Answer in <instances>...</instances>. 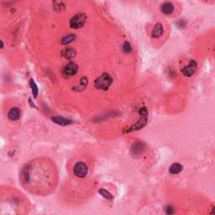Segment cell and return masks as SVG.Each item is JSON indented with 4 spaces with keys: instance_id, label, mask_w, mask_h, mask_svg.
I'll list each match as a JSON object with an SVG mask.
<instances>
[{
    "instance_id": "52a82bcc",
    "label": "cell",
    "mask_w": 215,
    "mask_h": 215,
    "mask_svg": "<svg viewBox=\"0 0 215 215\" xmlns=\"http://www.w3.org/2000/svg\"><path fill=\"white\" fill-rule=\"evenodd\" d=\"M197 67H198L197 62L194 60H192L190 61V63L182 70V73L184 75L185 77H191V76H193L195 73V72L197 70Z\"/></svg>"
},
{
    "instance_id": "ffe728a7",
    "label": "cell",
    "mask_w": 215,
    "mask_h": 215,
    "mask_svg": "<svg viewBox=\"0 0 215 215\" xmlns=\"http://www.w3.org/2000/svg\"><path fill=\"white\" fill-rule=\"evenodd\" d=\"M174 213H175V210L171 206H168V207L166 208V215H173Z\"/></svg>"
},
{
    "instance_id": "7c38bea8",
    "label": "cell",
    "mask_w": 215,
    "mask_h": 215,
    "mask_svg": "<svg viewBox=\"0 0 215 215\" xmlns=\"http://www.w3.org/2000/svg\"><path fill=\"white\" fill-rule=\"evenodd\" d=\"M183 166L179 163H174L171 165L169 168V171L171 174H178L182 171Z\"/></svg>"
},
{
    "instance_id": "9c48e42d",
    "label": "cell",
    "mask_w": 215,
    "mask_h": 215,
    "mask_svg": "<svg viewBox=\"0 0 215 215\" xmlns=\"http://www.w3.org/2000/svg\"><path fill=\"white\" fill-rule=\"evenodd\" d=\"M161 11H162L164 15H171L174 11V6L170 2H166L161 5Z\"/></svg>"
},
{
    "instance_id": "7a4b0ae2",
    "label": "cell",
    "mask_w": 215,
    "mask_h": 215,
    "mask_svg": "<svg viewBox=\"0 0 215 215\" xmlns=\"http://www.w3.org/2000/svg\"><path fill=\"white\" fill-rule=\"evenodd\" d=\"M30 210L28 200L22 196L11 195L6 199L2 198L1 200V215H27Z\"/></svg>"
},
{
    "instance_id": "6da1fadb",
    "label": "cell",
    "mask_w": 215,
    "mask_h": 215,
    "mask_svg": "<svg viewBox=\"0 0 215 215\" xmlns=\"http://www.w3.org/2000/svg\"><path fill=\"white\" fill-rule=\"evenodd\" d=\"M20 181L25 189L36 195H46L55 189L57 182L56 167L46 159H36L21 170Z\"/></svg>"
},
{
    "instance_id": "7402d4cb",
    "label": "cell",
    "mask_w": 215,
    "mask_h": 215,
    "mask_svg": "<svg viewBox=\"0 0 215 215\" xmlns=\"http://www.w3.org/2000/svg\"><path fill=\"white\" fill-rule=\"evenodd\" d=\"M0 42H1V48H3V40H1Z\"/></svg>"
},
{
    "instance_id": "5bb4252c",
    "label": "cell",
    "mask_w": 215,
    "mask_h": 215,
    "mask_svg": "<svg viewBox=\"0 0 215 215\" xmlns=\"http://www.w3.org/2000/svg\"><path fill=\"white\" fill-rule=\"evenodd\" d=\"M75 39H76V35H73V34L67 35H66L65 37L62 38V40H61V44H63V45L69 44V43L72 42Z\"/></svg>"
},
{
    "instance_id": "3957f363",
    "label": "cell",
    "mask_w": 215,
    "mask_h": 215,
    "mask_svg": "<svg viewBox=\"0 0 215 215\" xmlns=\"http://www.w3.org/2000/svg\"><path fill=\"white\" fill-rule=\"evenodd\" d=\"M112 83H113V78L108 73H104L95 80L94 86L97 89L108 90L109 88L111 86Z\"/></svg>"
},
{
    "instance_id": "ac0fdd59",
    "label": "cell",
    "mask_w": 215,
    "mask_h": 215,
    "mask_svg": "<svg viewBox=\"0 0 215 215\" xmlns=\"http://www.w3.org/2000/svg\"><path fill=\"white\" fill-rule=\"evenodd\" d=\"M87 84H88V79H87L86 77H82V78H81V80H80L79 85H78L77 87H76L75 89L77 88H79V90H81V89H84L85 88H86Z\"/></svg>"
},
{
    "instance_id": "8992f818",
    "label": "cell",
    "mask_w": 215,
    "mask_h": 215,
    "mask_svg": "<svg viewBox=\"0 0 215 215\" xmlns=\"http://www.w3.org/2000/svg\"><path fill=\"white\" fill-rule=\"evenodd\" d=\"M88 168L87 165L82 161L77 162L75 165L74 168H73L74 175L77 177H85L88 174Z\"/></svg>"
},
{
    "instance_id": "ba28073f",
    "label": "cell",
    "mask_w": 215,
    "mask_h": 215,
    "mask_svg": "<svg viewBox=\"0 0 215 215\" xmlns=\"http://www.w3.org/2000/svg\"><path fill=\"white\" fill-rule=\"evenodd\" d=\"M8 118L11 121H16L20 118V111L18 108H12L8 113Z\"/></svg>"
},
{
    "instance_id": "8fae6325",
    "label": "cell",
    "mask_w": 215,
    "mask_h": 215,
    "mask_svg": "<svg viewBox=\"0 0 215 215\" xmlns=\"http://www.w3.org/2000/svg\"><path fill=\"white\" fill-rule=\"evenodd\" d=\"M52 120L54 123L60 125H62V126H66V125H68L72 123L71 120H68V119L62 118V117H53Z\"/></svg>"
},
{
    "instance_id": "5b68a950",
    "label": "cell",
    "mask_w": 215,
    "mask_h": 215,
    "mask_svg": "<svg viewBox=\"0 0 215 215\" xmlns=\"http://www.w3.org/2000/svg\"><path fill=\"white\" fill-rule=\"evenodd\" d=\"M77 71H78V66L75 62H70L63 67L62 75L64 76V77L69 78L77 74Z\"/></svg>"
},
{
    "instance_id": "44dd1931",
    "label": "cell",
    "mask_w": 215,
    "mask_h": 215,
    "mask_svg": "<svg viewBox=\"0 0 215 215\" xmlns=\"http://www.w3.org/2000/svg\"><path fill=\"white\" fill-rule=\"evenodd\" d=\"M212 214L215 215V207L213 208V210H212Z\"/></svg>"
},
{
    "instance_id": "e0dca14e",
    "label": "cell",
    "mask_w": 215,
    "mask_h": 215,
    "mask_svg": "<svg viewBox=\"0 0 215 215\" xmlns=\"http://www.w3.org/2000/svg\"><path fill=\"white\" fill-rule=\"evenodd\" d=\"M99 193L104 197L105 198H108V199H113V195H112L111 193H109L108 191H106L105 189H100L99 190Z\"/></svg>"
},
{
    "instance_id": "9a60e30c",
    "label": "cell",
    "mask_w": 215,
    "mask_h": 215,
    "mask_svg": "<svg viewBox=\"0 0 215 215\" xmlns=\"http://www.w3.org/2000/svg\"><path fill=\"white\" fill-rule=\"evenodd\" d=\"M30 85L31 87V90H32V94H33V97H36L38 95V93H39V90H38L37 85L36 83L34 82L33 79H31L30 81Z\"/></svg>"
},
{
    "instance_id": "4fadbf2b",
    "label": "cell",
    "mask_w": 215,
    "mask_h": 215,
    "mask_svg": "<svg viewBox=\"0 0 215 215\" xmlns=\"http://www.w3.org/2000/svg\"><path fill=\"white\" fill-rule=\"evenodd\" d=\"M62 55L67 59H72V58H73L75 56L76 51H75L73 49H72V48H68V49H66L64 51L62 52Z\"/></svg>"
},
{
    "instance_id": "277c9868",
    "label": "cell",
    "mask_w": 215,
    "mask_h": 215,
    "mask_svg": "<svg viewBox=\"0 0 215 215\" xmlns=\"http://www.w3.org/2000/svg\"><path fill=\"white\" fill-rule=\"evenodd\" d=\"M86 21V16L82 13H79L73 16L70 20V26L73 29H79L82 27Z\"/></svg>"
},
{
    "instance_id": "d6986e66",
    "label": "cell",
    "mask_w": 215,
    "mask_h": 215,
    "mask_svg": "<svg viewBox=\"0 0 215 215\" xmlns=\"http://www.w3.org/2000/svg\"><path fill=\"white\" fill-rule=\"evenodd\" d=\"M123 50H124V51L125 52V53H129V52H131V51H132V47H131V45H130V44L128 41L125 42V44L123 45Z\"/></svg>"
},
{
    "instance_id": "30bf717a",
    "label": "cell",
    "mask_w": 215,
    "mask_h": 215,
    "mask_svg": "<svg viewBox=\"0 0 215 215\" xmlns=\"http://www.w3.org/2000/svg\"><path fill=\"white\" fill-rule=\"evenodd\" d=\"M163 33V26L161 24L158 23L156 24L154 27V29L152 30V36L154 38H158L160 37Z\"/></svg>"
},
{
    "instance_id": "2e32d148",
    "label": "cell",
    "mask_w": 215,
    "mask_h": 215,
    "mask_svg": "<svg viewBox=\"0 0 215 215\" xmlns=\"http://www.w3.org/2000/svg\"><path fill=\"white\" fill-rule=\"evenodd\" d=\"M134 150V154H137V153H142L143 151V145L141 143H136L134 144L132 146V151Z\"/></svg>"
}]
</instances>
